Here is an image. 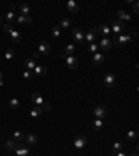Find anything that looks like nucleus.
<instances>
[{"label": "nucleus", "mask_w": 139, "mask_h": 156, "mask_svg": "<svg viewBox=\"0 0 139 156\" xmlns=\"http://www.w3.org/2000/svg\"><path fill=\"white\" fill-rule=\"evenodd\" d=\"M132 39H134V36H131L129 34H120V35L114 36V39L111 40V43H114L116 46H124L128 42H131Z\"/></svg>", "instance_id": "nucleus-1"}, {"label": "nucleus", "mask_w": 139, "mask_h": 156, "mask_svg": "<svg viewBox=\"0 0 139 156\" xmlns=\"http://www.w3.org/2000/svg\"><path fill=\"white\" fill-rule=\"evenodd\" d=\"M110 24H111V28H110V29L114 32L116 35H120V34L125 29L124 23H123V21H120V20H117V21H114V20H110Z\"/></svg>", "instance_id": "nucleus-2"}, {"label": "nucleus", "mask_w": 139, "mask_h": 156, "mask_svg": "<svg viewBox=\"0 0 139 156\" xmlns=\"http://www.w3.org/2000/svg\"><path fill=\"white\" fill-rule=\"evenodd\" d=\"M16 155L17 156H29V146L28 145H25V144H20V142H17V146H16Z\"/></svg>", "instance_id": "nucleus-3"}, {"label": "nucleus", "mask_w": 139, "mask_h": 156, "mask_svg": "<svg viewBox=\"0 0 139 156\" xmlns=\"http://www.w3.org/2000/svg\"><path fill=\"white\" fill-rule=\"evenodd\" d=\"M63 59H65V63H67V67L71 68V70H75L78 68V59L75 56H64L61 55Z\"/></svg>", "instance_id": "nucleus-4"}, {"label": "nucleus", "mask_w": 139, "mask_h": 156, "mask_svg": "<svg viewBox=\"0 0 139 156\" xmlns=\"http://www.w3.org/2000/svg\"><path fill=\"white\" fill-rule=\"evenodd\" d=\"M107 107L106 106H103V105H100V106H97L96 109H95V116H96V118H104V117H107Z\"/></svg>", "instance_id": "nucleus-5"}, {"label": "nucleus", "mask_w": 139, "mask_h": 156, "mask_svg": "<svg viewBox=\"0 0 139 156\" xmlns=\"http://www.w3.org/2000/svg\"><path fill=\"white\" fill-rule=\"evenodd\" d=\"M72 36H74V39H75L77 43H84V42H85V34L81 31L79 28H74Z\"/></svg>", "instance_id": "nucleus-6"}, {"label": "nucleus", "mask_w": 139, "mask_h": 156, "mask_svg": "<svg viewBox=\"0 0 139 156\" xmlns=\"http://www.w3.org/2000/svg\"><path fill=\"white\" fill-rule=\"evenodd\" d=\"M50 50H52V46H50L49 42H40L39 49H38V52L40 53V56H47L50 53Z\"/></svg>", "instance_id": "nucleus-7"}, {"label": "nucleus", "mask_w": 139, "mask_h": 156, "mask_svg": "<svg viewBox=\"0 0 139 156\" xmlns=\"http://www.w3.org/2000/svg\"><path fill=\"white\" fill-rule=\"evenodd\" d=\"M103 82H104V85L107 86V88H113V86H114V82H116V75L111 74V73H108V74L104 75Z\"/></svg>", "instance_id": "nucleus-8"}, {"label": "nucleus", "mask_w": 139, "mask_h": 156, "mask_svg": "<svg viewBox=\"0 0 139 156\" xmlns=\"http://www.w3.org/2000/svg\"><path fill=\"white\" fill-rule=\"evenodd\" d=\"M24 141H25V145H36L38 144V141H39V138H38V135L36 134H28V135H25L24 137Z\"/></svg>", "instance_id": "nucleus-9"}, {"label": "nucleus", "mask_w": 139, "mask_h": 156, "mask_svg": "<svg viewBox=\"0 0 139 156\" xmlns=\"http://www.w3.org/2000/svg\"><path fill=\"white\" fill-rule=\"evenodd\" d=\"M86 142H88V141H86V137H84V135H78L77 138L74 140V146H75L77 149H82L86 145Z\"/></svg>", "instance_id": "nucleus-10"}, {"label": "nucleus", "mask_w": 139, "mask_h": 156, "mask_svg": "<svg viewBox=\"0 0 139 156\" xmlns=\"http://www.w3.org/2000/svg\"><path fill=\"white\" fill-rule=\"evenodd\" d=\"M47 73V67L46 66H36L33 70H32V75L35 77H40V75H45Z\"/></svg>", "instance_id": "nucleus-11"}, {"label": "nucleus", "mask_w": 139, "mask_h": 156, "mask_svg": "<svg viewBox=\"0 0 139 156\" xmlns=\"http://www.w3.org/2000/svg\"><path fill=\"white\" fill-rule=\"evenodd\" d=\"M96 34H100L103 36H107L108 34H111V29L107 24H102L99 27H96Z\"/></svg>", "instance_id": "nucleus-12"}, {"label": "nucleus", "mask_w": 139, "mask_h": 156, "mask_svg": "<svg viewBox=\"0 0 139 156\" xmlns=\"http://www.w3.org/2000/svg\"><path fill=\"white\" fill-rule=\"evenodd\" d=\"M8 35H10V38H11V40H13V43H20V40L22 39L21 34H20L18 31H16L14 28H13L11 31L8 32Z\"/></svg>", "instance_id": "nucleus-13"}, {"label": "nucleus", "mask_w": 139, "mask_h": 156, "mask_svg": "<svg viewBox=\"0 0 139 156\" xmlns=\"http://www.w3.org/2000/svg\"><path fill=\"white\" fill-rule=\"evenodd\" d=\"M31 101L33 102L35 106H42V103H43V98H42V95L39 94V92H33V94L31 95Z\"/></svg>", "instance_id": "nucleus-14"}, {"label": "nucleus", "mask_w": 139, "mask_h": 156, "mask_svg": "<svg viewBox=\"0 0 139 156\" xmlns=\"http://www.w3.org/2000/svg\"><path fill=\"white\" fill-rule=\"evenodd\" d=\"M24 67L28 71H32L36 67V62H35L32 57H28V59H25V62H24Z\"/></svg>", "instance_id": "nucleus-15"}, {"label": "nucleus", "mask_w": 139, "mask_h": 156, "mask_svg": "<svg viewBox=\"0 0 139 156\" xmlns=\"http://www.w3.org/2000/svg\"><path fill=\"white\" fill-rule=\"evenodd\" d=\"M97 46L102 47L103 50H108L110 47L113 46V43H111V40H110L108 38H103L100 42H99V45H97Z\"/></svg>", "instance_id": "nucleus-16"}, {"label": "nucleus", "mask_w": 139, "mask_h": 156, "mask_svg": "<svg viewBox=\"0 0 139 156\" xmlns=\"http://www.w3.org/2000/svg\"><path fill=\"white\" fill-rule=\"evenodd\" d=\"M67 10H68L70 13H78L79 11V6L74 0H68L67 1Z\"/></svg>", "instance_id": "nucleus-17"}, {"label": "nucleus", "mask_w": 139, "mask_h": 156, "mask_svg": "<svg viewBox=\"0 0 139 156\" xmlns=\"http://www.w3.org/2000/svg\"><path fill=\"white\" fill-rule=\"evenodd\" d=\"M95 39H96V28H93L92 31L86 32V35H85V40L88 43H93Z\"/></svg>", "instance_id": "nucleus-18"}, {"label": "nucleus", "mask_w": 139, "mask_h": 156, "mask_svg": "<svg viewBox=\"0 0 139 156\" xmlns=\"http://www.w3.org/2000/svg\"><path fill=\"white\" fill-rule=\"evenodd\" d=\"M117 14H118L120 21H131V14H128V13L124 11V10H118Z\"/></svg>", "instance_id": "nucleus-19"}, {"label": "nucleus", "mask_w": 139, "mask_h": 156, "mask_svg": "<svg viewBox=\"0 0 139 156\" xmlns=\"http://www.w3.org/2000/svg\"><path fill=\"white\" fill-rule=\"evenodd\" d=\"M42 113H43V110L40 106H33L31 109V117L32 118H38L39 116H42Z\"/></svg>", "instance_id": "nucleus-20"}, {"label": "nucleus", "mask_w": 139, "mask_h": 156, "mask_svg": "<svg viewBox=\"0 0 139 156\" xmlns=\"http://www.w3.org/2000/svg\"><path fill=\"white\" fill-rule=\"evenodd\" d=\"M16 21L18 24H31L32 17H29V16H17Z\"/></svg>", "instance_id": "nucleus-21"}, {"label": "nucleus", "mask_w": 139, "mask_h": 156, "mask_svg": "<svg viewBox=\"0 0 139 156\" xmlns=\"http://www.w3.org/2000/svg\"><path fill=\"white\" fill-rule=\"evenodd\" d=\"M3 146H4V149H7V151H14L17 146V142L14 140H7L3 144Z\"/></svg>", "instance_id": "nucleus-22"}, {"label": "nucleus", "mask_w": 139, "mask_h": 156, "mask_svg": "<svg viewBox=\"0 0 139 156\" xmlns=\"http://www.w3.org/2000/svg\"><path fill=\"white\" fill-rule=\"evenodd\" d=\"M29 11H31V8L27 3L20 4V16H29Z\"/></svg>", "instance_id": "nucleus-23"}, {"label": "nucleus", "mask_w": 139, "mask_h": 156, "mask_svg": "<svg viewBox=\"0 0 139 156\" xmlns=\"http://www.w3.org/2000/svg\"><path fill=\"white\" fill-rule=\"evenodd\" d=\"M8 107H10V109H13V110L20 109V101L16 99V98L10 99V101H8Z\"/></svg>", "instance_id": "nucleus-24"}, {"label": "nucleus", "mask_w": 139, "mask_h": 156, "mask_svg": "<svg viewBox=\"0 0 139 156\" xmlns=\"http://www.w3.org/2000/svg\"><path fill=\"white\" fill-rule=\"evenodd\" d=\"M102 127H103V121H102L100 118H96V120H95V121L92 123L93 131H100Z\"/></svg>", "instance_id": "nucleus-25"}, {"label": "nucleus", "mask_w": 139, "mask_h": 156, "mask_svg": "<svg viewBox=\"0 0 139 156\" xmlns=\"http://www.w3.org/2000/svg\"><path fill=\"white\" fill-rule=\"evenodd\" d=\"M16 18H17V16L14 11H8L7 14H6V21H7V24H13L16 21Z\"/></svg>", "instance_id": "nucleus-26"}, {"label": "nucleus", "mask_w": 139, "mask_h": 156, "mask_svg": "<svg viewBox=\"0 0 139 156\" xmlns=\"http://www.w3.org/2000/svg\"><path fill=\"white\" fill-rule=\"evenodd\" d=\"M103 62H104V56L102 53H95L93 55V63L95 64H102Z\"/></svg>", "instance_id": "nucleus-27"}, {"label": "nucleus", "mask_w": 139, "mask_h": 156, "mask_svg": "<svg viewBox=\"0 0 139 156\" xmlns=\"http://www.w3.org/2000/svg\"><path fill=\"white\" fill-rule=\"evenodd\" d=\"M24 137H25V135H24L21 131H14V133H13V140L16 141V142H21V141L24 140Z\"/></svg>", "instance_id": "nucleus-28"}, {"label": "nucleus", "mask_w": 139, "mask_h": 156, "mask_svg": "<svg viewBox=\"0 0 139 156\" xmlns=\"http://www.w3.org/2000/svg\"><path fill=\"white\" fill-rule=\"evenodd\" d=\"M14 57H16V52H14L13 49H7L6 53H4V59H6V60H13Z\"/></svg>", "instance_id": "nucleus-29"}, {"label": "nucleus", "mask_w": 139, "mask_h": 156, "mask_svg": "<svg viewBox=\"0 0 139 156\" xmlns=\"http://www.w3.org/2000/svg\"><path fill=\"white\" fill-rule=\"evenodd\" d=\"M74 53H75V45H67L65 46V55L72 56Z\"/></svg>", "instance_id": "nucleus-30"}, {"label": "nucleus", "mask_w": 139, "mask_h": 156, "mask_svg": "<svg viewBox=\"0 0 139 156\" xmlns=\"http://www.w3.org/2000/svg\"><path fill=\"white\" fill-rule=\"evenodd\" d=\"M124 149V144L121 142H116V144H113V153H116V152H121Z\"/></svg>", "instance_id": "nucleus-31"}, {"label": "nucleus", "mask_w": 139, "mask_h": 156, "mask_svg": "<svg viewBox=\"0 0 139 156\" xmlns=\"http://www.w3.org/2000/svg\"><path fill=\"white\" fill-rule=\"evenodd\" d=\"M60 34H61V32H60V27H59V25H54L53 28H52V35H53L54 38H59Z\"/></svg>", "instance_id": "nucleus-32"}, {"label": "nucleus", "mask_w": 139, "mask_h": 156, "mask_svg": "<svg viewBox=\"0 0 139 156\" xmlns=\"http://www.w3.org/2000/svg\"><path fill=\"white\" fill-rule=\"evenodd\" d=\"M70 25H71V20L70 18H63L61 21H60V27L61 28H68Z\"/></svg>", "instance_id": "nucleus-33"}, {"label": "nucleus", "mask_w": 139, "mask_h": 156, "mask_svg": "<svg viewBox=\"0 0 139 156\" xmlns=\"http://www.w3.org/2000/svg\"><path fill=\"white\" fill-rule=\"evenodd\" d=\"M97 43H95V42H93V43H89V46H88V52H89V53H93V55H95V53H96V50H97Z\"/></svg>", "instance_id": "nucleus-34"}, {"label": "nucleus", "mask_w": 139, "mask_h": 156, "mask_svg": "<svg viewBox=\"0 0 139 156\" xmlns=\"http://www.w3.org/2000/svg\"><path fill=\"white\" fill-rule=\"evenodd\" d=\"M127 138L129 141H132V140H135V138H138V133L136 131H128V134H127Z\"/></svg>", "instance_id": "nucleus-35"}, {"label": "nucleus", "mask_w": 139, "mask_h": 156, "mask_svg": "<svg viewBox=\"0 0 139 156\" xmlns=\"http://www.w3.org/2000/svg\"><path fill=\"white\" fill-rule=\"evenodd\" d=\"M40 107H42L43 112H49V110H52V105H50V103H46V102H43Z\"/></svg>", "instance_id": "nucleus-36"}, {"label": "nucleus", "mask_w": 139, "mask_h": 156, "mask_svg": "<svg viewBox=\"0 0 139 156\" xmlns=\"http://www.w3.org/2000/svg\"><path fill=\"white\" fill-rule=\"evenodd\" d=\"M24 78H25V79H31V78H33V75H32V71H24Z\"/></svg>", "instance_id": "nucleus-37"}, {"label": "nucleus", "mask_w": 139, "mask_h": 156, "mask_svg": "<svg viewBox=\"0 0 139 156\" xmlns=\"http://www.w3.org/2000/svg\"><path fill=\"white\" fill-rule=\"evenodd\" d=\"M3 29H4L6 34H8V32L13 29V25H11V24H4V25H3Z\"/></svg>", "instance_id": "nucleus-38"}, {"label": "nucleus", "mask_w": 139, "mask_h": 156, "mask_svg": "<svg viewBox=\"0 0 139 156\" xmlns=\"http://www.w3.org/2000/svg\"><path fill=\"white\" fill-rule=\"evenodd\" d=\"M134 13H135V14H138V13H139V4H138V1H134Z\"/></svg>", "instance_id": "nucleus-39"}, {"label": "nucleus", "mask_w": 139, "mask_h": 156, "mask_svg": "<svg viewBox=\"0 0 139 156\" xmlns=\"http://www.w3.org/2000/svg\"><path fill=\"white\" fill-rule=\"evenodd\" d=\"M111 155L113 156H128L127 153H124L123 151H121V152H116V153H111Z\"/></svg>", "instance_id": "nucleus-40"}, {"label": "nucleus", "mask_w": 139, "mask_h": 156, "mask_svg": "<svg viewBox=\"0 0 139 156\" xmlns=\"http://www.w3.org/2000/svg\"><path fill=\"white\" fill-rule=\"evenodd\" d=\"M39 57H40V53H39V52H35V53L32 55V59H33V60H36V59H39Z\"/></svg>", "instance_id": "nucleus-41"}, {"label": "nucleus", "mask_w": 139, "mask_h": 156, "mask_svg": "<svg viewBox=\"0 0 139 156\" xmlns=\"http://www.w3.org/2000/svg\"><path fill=\"white\" fill-rule=\"evenodd\" d=\"M131 156H138V152H134V153H131Z\"/></svg>", "instance_id": "nucleus-42"}, {"label": "nucleus", "mask_w": 139, "mask_h": 156, "mask_svg": "<svg viewBox=\"0 0 139 156\" xmlns=\"http://www.w3.org/2000/svg\"><path fill=\"white\" fill-rule=\"evenodd\" d=\"M1 78H3V73L0 71V81H1Z\"/></svg>", "instance_id": "nucleus-43"}, {"label": "nucleus", "mask_w": 139, "mask_h": 156, "mask_svg": "<svg viewBox=\"0 0 139 156\" xmlns=\"http://www.w3.org/2000/svg\"><path fill=\"white\" fill-rule=\"evenodd\" d=\"M0 25H3V18L0 17Z\"/></svg>", "instance_id": "nucleus-44"}]
</instances>
